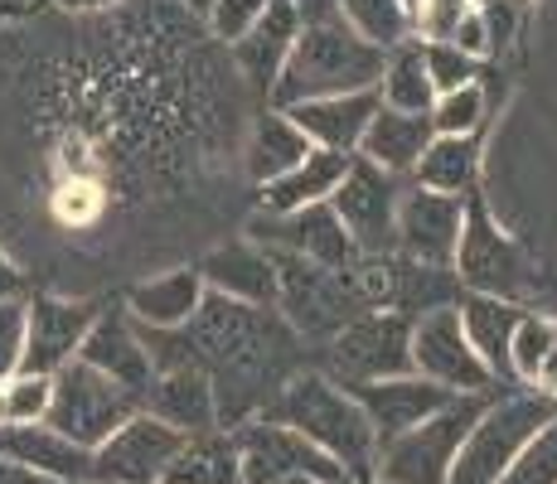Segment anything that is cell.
<instances>
[{"label": "cell", "instance_id": "33", "mask_svg": "<svg viewBox=\"0 0 557 484\" xmlns=\"http://www.w3.org/2000/svg\"><path fill=\"white\" fill-rule=\"evenodd\" d=\"M557 344V330L548 325V320L539 315H523L519 330H513L509 339V369H513V383H533L543 369V359H548V349Z\"/></svg>", "mask_w": 557, "mask_h": 484}, {"label": "cell", "instance_id": "29", "mask_svg": "<svg viewBox=\"0 0 557 484\" xmlns=\"http://www.w3.org/2000/svg\"><path fill=\"white\" fill-rule=\"evenodd\" d=\"M310 146L306 136H301V126L292 122L286 112H276V107H267V116L252 126V141H248V175H252V185L262 189V185H272V179H282V175H292L296 165L310 156Z\"/></svg>", "mask_w": 557, "mask_h": 484}, {"label": "cell", "instance_id": "21", "mask_svg": "<svg viewBox=\"0 0 557 484\" xmlns=\"http://www.w3.org/2000/svg\"><path fill=\"white\" fill-rule=\"evenodd\" d=\"M296 35H301L296 0H272V5H267V15L257 20L238 45H233L238 73L252 83V92L272 97L276 78H282V69H286V59H292V49H296Z\"/></svg>", "mask_w": 557, "mask_h": 484}, {"label": "cell", "instance_id": "18", "mask_svg": "<svg viewBox=\"0 0 557 484\" xmlns=\"http://www.w3.org/2000/svg\"><path fill=\"white\" fill-rule=\"evenodd\" d=\"M349 397L363 407V417L373 422V432H379V446L403 432H412V426H422L426 417H436L446 402H451V393L426 378H417V373H407V378H383V383H363V387H349Z\"/></svg>", "mask_w": 557, "mask_h": 484}, {"label": "cell", "instance_id": "3", "mask_svg": "<svg viewBox=\"0 0 557 484\" xmlns=\"http://www.w3.org/2000/svg\"><path fill=\"white\" fill-rule=\"evenodd\" d=\"M262 417L301 432L310 446H320L330 460H339V466L355 475V484L369 480L373 456H379V432H373V422L363 417V407L355 397L339 383H330L320 369L296 373V378L272 397V407H267Z\"/></svg>", "mask_w": 557, "mask_h": 484}, {"label": "cell", "instance_id": "42", "mask_svg": "<svg viewBox=\"0 0 557 484\" xmlns=\"http://www.w3.org/2000/svg\"><path fill=\"white\" fill-rule=\"evenodd\" d=\"M0 484H59V480L35 475V470H25V466H15V460L0 456Z\"/></svg>", "mask_w": 557, "mask_h": 484}, {"label": "cell", "instance_id": "15", "mask_svg": "<svg viewBox=\"0 0 557 484\" xmlns=\"http://www.w3.org/2000/svg\"><path fill=\"white\" fill-rule=\"evenodd\" d=\"M98 315L102 310L92 300H63V296L25 300V363H20V373L53 378L59 369H69Z\"/></svg>", "mask_w": 557, "mask_h": 484}, {"label": "cell", "instance_id": "5", "mask_svg": "<svg viewBox=\"0 0 557 484\" xmlns=\"http://www.w3.org/2000/svg\"><path fill=\"white\" fill-rule=\"evenodd\" d=\"M490 397L495 393L451 397V402H446L436 417H426L422 426L383 440L379 456H373L369 480H379V484H446L451 480V466H456L460 446H466L470 426L480 422V412L490 407Z\"/></svg>", "mask_w": 557, "mask_h": 484}, {"label": "cell", "instance_id": "22", "mask_svg": "<svg viewBox=\"0 0 557 484\" xmlns=\"http://www.w3.org/2000/svg\"><path fill=\"white\" fill-rule=\"evenodd\" d=\"M199 276H203V286H209L213 296L276 310V262H272V252L257 247V243L213 247V252L199 262Z\"/></svg>", "mask_w": 557, "mask_h": 484}, {"label": "cell", "instance_id": "1", "mask_svg": "<svg viewBox=\"0 0 557 484\" xmlns=\"http://www.w3.org/2000/svg\"><path fill=\"white\" fill-rule=\"evenodd\" d=\"M175 335L189 369L209 373L223 432H238L243 422L262 417L272 397L306 369V344L276 310L243 306L213 290L203 296L199 315Z\"/></svg>", "mask_w": 557, "mask_h": 484}, {"label": "cell", "instance_id": "11", "mask_svg": "<svg viewBox=\"0 0 557 484\" xmlns=\"http://www.w3.org/2000/svg\"><path fill=\"white\" fill-rule=\"evenodd\" d=\"M398 203H403V179L369 165L363 156L349 160V175L330 194V209L339 213L359 257H388L398 247Z\"/></svg>", "mask_w": 557, "mask_h": 484}, {"label": "cell", "instance_id": "44", "mask_svg": "<svg viewBox=\"0 0 557 484\" xmlns=\"http://www.w3.org/2000/svg\"><path fill=\"white\" fill-rule=\"evenodd\" d=\"M185 5H189V10H195V15H203V20H209V10H213V5H219V0H185Z\"/></svg>", "mask_w": 557, "mask_h": 484}, {"label": "cell", "instance_id": "27", "mask_svg": "<svg viewBox=\"0 0 557 484\" xmlns=\"http://www.w3.org/2000/svg\"><path fill=\"white\" fill-rule=\"evenodd\" d=\"M349 160L355 156L310 150L292 175H282V179L257 189V203H262V213H296V209H310V203H330V194H335L339 179L349 175Z\"/></svg>", "mask_w": 557, "mask_h": 484}, {"label": "cell", "instance_id": "17", "mask_svg": "<svg viewBox=\"0 0 557 484\" xmlns=\"http://www.w3.org/2000/svg\"><path fill=\"white\" fill-rule=\"evenodd\" d=\"M78 363H88L92 373H102V378H112L116 387H126L132 397H146V387L156 378L151 353H146V344L136 335L126 310H102V315L92 320L88 339H83V349H78Z\"/></svg>", "mask_w": 557, "mask_h": 484}, {"label": "cell", "instance_id": "38", "mask_svg": "<svg viewBox=\"0 0 557 484\" xmlns=\"http://www.w3.org/2000/svg\"><path fill=\"white\" fill-rule=\"evenodd\" d=\"M267 5L272 0H219V5L209 10V29H213V39H223V45H238L243 35L257 25V20L267 15Z\"/></svg>", "mask_w": 557, "mask_h": 484}, {"label": "cell", "instance_id": "37", "mask_svg": "<svg viewBox=\"0 0 557 484\" xmlns=\"http://www.w3.org/2000/svg\"><path fill=\"white\" fill-rule=\"evenodd\" d=\"M499 484H557V417L519 450V460L505 470Z\"/></svg>", "mask_w": 557, "mask_h": 484}, {"label": "cell", "instance_id": "35", "mask_svg": "<svg viewBox=\"0 0 557 484\" xmlns=\"http://www.w3.org/2000/svg\"><path fill=\"white\" fill-rule=\"evenodd\" d=\"M426 116H432L436 136H475L480 122H485V92H480V83H470L460 92L436 97Z\"/></svg>", "mask_w": 557, "mask_h": 484}, {"label": "cell", "instance_id": "30", "mask_svg": "<svg viewBox=\"0 0 557 484\" xmlns=\"http://www.w3.org/2000/svg\"><path fill=\"white\" fill-rule=\"evenodd\" d=\"M160 484H243L233 432L185 436V446L175 450V460L165 466Z\"/></svg>", "mask_w": 557, "mask_h": 484}, {"label": "cell", "instance_id": "24", "mask_svg": "<svg viewBox=\"0 0 557 484\" xmlns=\"http://www.w3.org/2000/svg\"><path fill=\"white\" fill-rule=\"evenodd\" d=\"M203 296H209V286H203L199 266H180V272L151 276V282H136L126 290V315L146 330H185L199 315Z\"/></svg>", "mask_w": 557, "mask_h": 484}, {"label": "cell", "instance_id": "43", "mask_svg": "<svg viewBox=\"0 0 557 484\" xmlns=\"http://www.w3.org/2000/svg\"><path fill=\"white\" fill-rule=\"evenodd\" d=\"M53 5H63V10H102V5H112V0H53Z\"/></svg>", "mask_w": 557, "mask_h": 484}, {"label": "cell", "instance_id": "26", "mask_svg": "<svg viewBox=\"0 0 557 484\" xmlns=\"http://www.w3.org/2000/svg\"><path fill=\"white\" fill-rule=\"evenodd\" d=\"M436 141V126L432 116H412V112H388V107H379V116L369 122V136H363L359 156L369 160V165L388 170V175L407 179L417 170V160L426 156V146Z\"/></svg>", "mask_w": 557, "mask_h": 484}, {"label": "cell", "instance_id": "41", "mask_svg": "<svg viewBox=\"0 0 557 484\" xmlns=\"http://www.w3.org/2000/svg\"><path fill=\"white\" fill-rule=\"evenodd\" d=\"M5 300H25V272L0 252V306H5Z\"/></svg>", "mask_w": 557, "mask_h": 484}, {"label": "cell", "instance_id": "28", "mask_svg": "<svg viewBox=\"0 0 557 484\" xmlns=\"http://www.w3.org/2000/svg\"><path fill=\"white\" fill-rule=\"evenodd\" d=\"M412 185L446 194V199H470L480 185V141L475 136H436L426 156L417 160Z\"/></svg>", "mask_w": 557, "mask_h": 484}, {"label": "cell", "instance_id": "25", "mask_svg": "<svg viewBox=\"0 0 557 484\" xmlns=\"http://www.w3.org/2000/svg\"><path fill=\"white\" fill-rule=\"evenodd\" d=\"M456 315H460V330H466L470 349L480 353V363L490 369L495 383H513V369H509V339L519 330L523 310L509 306V300H490V296H466L460 290L456 300Z\"/></svg>", "mask_w": 557, "mask_h": 484}, {"label": "cell", "instance_id": "23", "mask_svg": "<svg viewBox=\"0 0 557 484\" xmlns=\"http://www.w3.org/2000/svg\"><path fill=\"white\" fill-rule=\"evenodd\" d=\"M0 456L15 466L49 475L59 484H88L92 480V450L73 446L69 436H59L49 422H29V426H0Z\"/></svg>", "mask_w": 557, "mask_h": 484}, {"label": "cell", "instance_id": "16", "mask_svg": "<svg viewBox=\"0 0 557 484\" xmlns=\"http://www.w3.org/2000/svg\"><path fill=\"white\" fill-rule=\"evenodd\" d=\"M460 223H466V199H446L432 189H403L398 203V247L393 252L417 266H446L456 262Z\"/></svg>", "mask_w": 557, "mask_h": 484}, {"label": "cell", "instance_id": "4", "mask_svg": "<svg viewBox=\"0 0 557 484\" xmlns=\"http://www.w3.org/2000/svg\"><path fill=\"white\" fill-rule=\"evenodd\" d=\"M272 262H276V315L301 335V344H330L349 320L369 315L355 272H325V266L292 252H272Z\"/></svg>", "mask_w": 557, "mask_h": 484}, {"label": "cell", "instance_id": "32", "mask_svg": "<svg viewBox=\"0 0 557 484\" xmlns=\"http://www.w3.org/2000/svg\"><path fill=\"white\" fill-rule=\"evenodd\" d=\"M339 15L349 20L359 39H369L383 53L412 39V15H407L403 0H339Z\"/></svg>", "mask_w": 557, "mask_h": 484}, {"label": "cell", "instance_id": "7", "mask_svg": "<svg viewBox=\"0 0 557 484\" xmlns=\"http://www.w3.org/2000/svg\"><path fill=\"white\" fill-rule=\"evenodd\" d=\"M320 373L345 393L363 383L407 378L412 373V320L398 310H369L349 320L335 339L320 344Z\"/></svg>", "mask_w": 557, "mask_h": 484}, {"label": "cell", "instance_id": "12", "mask_svg": "<svg viewBox=\"0 0 557 484\" xmlns=\"http://www.w3.org/2000/svg\"><path fill=\"white\" fill-rule=\"evenodd\" d=\"M412 373L436 387H446L451 397H485L499 393L490 369L480 363V353L470 349L466 330H460L456 306L426 310L412 320Z\"/></svg>", "mask_w": 557, "mask_h": 484}, {"label": "cell", "instance_id": "10", "mask_svg": "<svg viewBox=\"0 0 557 484\" xmlns=\"http://www.w3.org/2000/svg\"><path fill=\"white\" fill-rule=\"evenodd\" d=\"M141 412V397H132L126 387H116L112 378L92 373L88 363L73 359L69 369L53 373V402L45 422L59 436H69L73 446L98 450L116 426H126L132 417Z\"/></svg>", "mask_w": 557, "mask_h": 484}, {"label": "cell", "instance_id": "8", "mask_svg": "<svg viewBox=\"0 0 557 484\" xmlns=\"http://www.w3.org/2000/svg\"><path fill=\"white\" fill-rule=\"evenodd\" d=\"M233 446H238L243 484H355L339 460H330L301 432L272 422V417L243 422L233 432Z\"/></svg>", "mask_w": 557, "mask_h": 484}, {"label": "cell", "instance_id": "9", "mask_svg": "<svg viewBox=\"0 0 557 484\" xmlns=\"http://www.w3.org/2000/svg\"><path fill=\"white\" fill-rule=\"evenodd\" d=\"M451 276L466 296L509 300V306H519V296L529 290V262H523V252L513 247L509 233H499V223L490 219L480 189L466 199V223H460Z\"/></svg>", "mask_w": 557, "mask_h": 484}, {"label": "cell", "instance_id": "39", "mask_svg": "<svg viewBox=\"0 0 557 484\" xmlns=\"http://www.w3.org/2000/svg\"><path fill=\"white\" fill-rule=\"evenodd\" d=\"M25 363V300H5L0 306V387L20 373Z\"/></svg>", "mask_w": 557, "mask_h": 484}, {"label": "cell", "instance_id": "20", "mask_svg": "<svg viewBox=\"0 0 557 484\" xmlns=\"http://www.w3.org/2000/svg\"><path fill=\"white\" fill-rule=\"evenodd\" d=\"M141 412H151L156 422H165L180 436H203L223 432L219 426V402H213V383L199 369H165L156 373L151 387L141 397Z\"/></svg>", "mask_w": 557, "mask_h": 484}, {"label": "cell", "instance_id": "34", "mask_svg": "<svg viewBox=\"0 0 557 484\" xmlns=\"http://www.w3.org/2000/svg\"><path fill=\"white\" fill-rule=\"evenodd\" d=\"M422 63H426V78H432L436 97L470 88V83H475V73H480V59L460 53L456 45H442V39H422Z\"/></svg>", "mask_w": 557, "mask_h": 484}, {"label": "cell", "instance_id": "45", "mask_svg": "<svg viewBox=\"0 0 557 484\" xmlns=\"http://www.w3.org/2000/svg\"><path fill=\"white\" fill-rule=\"evenodd\" d=\"M0 426H5V393H0Z\"/></svg>", "mask_w": 557, "mask_h": 484}, {"label": "cell", "instance_id": "36", "mask_svg": "<svg viewBox=\"0 0 557 484\" xmlns=\"http://www.w3.org/2000/svg\"><path fill=\"white\" fill-rule=\"evenodd\" d=\"M5 426H29L45 422L49 402H53V378H39V373H15L5 387Z\"/></svg>", "mask_w": 557, "mask_h": 484}, {"label": "cell", "instance_id": "46", "mask_svg": "<svg viewBox=\"0 0 557 484\" xmlns=\"http://www.w3.org/2000/svg\"><path fill=\"white\" fill-rule=\"evenodd\" d=\"M359 484H379V480H359Z\"/></svg>", "mask_w": 557, "mask_h": 484}, {"label": "cell", "instance_id": "13", "mask_svg": "<svg viewBox=\"0 0 557 484\" xmlns=\"http://www.w3.org/2000/svg\"><path fill=\"white\" fill-rule=\"evenodd\" d=\"M252 243L272 247V252L306 257V262L325 266V272H355L363 262L330 203H310V209L296 213H262V219H252Z\"/></svg>", "mask_w": 557, "mask_h": 484}, {"label": "cell", "instance_id": "40", "mask_svg": "<svg viewBox=\"0 0 557 484\" xmlns=\"http://www.w3.org/2000/svg\"><path fill=\"white\" fill-rule=\"evenodd\" d=\"M466 0H422V10H417V25L412 29H422L426 39H451L456 35V25L466 20Z\"/></svg>", "mask_w": 557, "mask_h": 484}, {"label": "cell", "instance_id": "31", "mask_svg": "<svg viewBox=\"0 0 557 484\" xmlns=\"http://www.w3.org/2000/svg\"><path fill=\"white\" fill-rule=\"evenodd\" d=\"M379 102L388 112H412V116L432 112L436 92L422 63V39H407V45L388 49V63H383V78H379Z\"/></svg>", "mask_w": 557, "mask_h": 484}, {"label": "cell", "instance_id": "2", "mask_svg": "<svg viewBox=\"0 0 557 484\" xmlns=\"http://www.w3.org/2000/svg\"><path fill=\"white\" fill-rule=\"evenodd\" d=\"M296 15H301V35H296L292 59L267 97L276 112L296 102H315V97L379 92L388 53L349 29V20L339 15V0H296Z\"/></svg>", "mask_w": 557, "mask_h": 484}, {"label": "cell", "instance_id": "6", "mask_svg": "<svg viewBox=\"0 0 557 484\" xmlns=\"http://www.w3.org/2000/svg\"><path fill=\"white\" fill-rule=\"evenodd\" d=\"M557 417V397L543 393H505L490 397V407L480 412V422L470 426L466 446H460L451 480L446 484H499L505 470L519 460V450L543 432Z\"/></svg>", "mask_w": 557, "mask_h": 484}, {"label": "cell", "instance_id": "19", "mask_svg": "<svg viewBox=\"0 0 557 484\" xmlns=\"http://www.w3.org/2000/svg\"><path fill=\"white\" fill-rule=\"evenodd\" d=\"M379 92H349V97H315V102L286 107L301 136L315 150H335V156H359L369 122L379 116Z\"/></svg>", "mask_w": 557, "mask_h": 484}, {"label": "cell", "instance_id": "14", "mask_svg": "<svg viewBox=\"0 0 557 484\" xmlns=\"http://www.w3.org/2000/svg\"><path fill=\"white\" fill-rule=\"evenodd\" d=\"M180 446H185L180 432H170L151 412H136L132 422L116 426V432L92 450L88 484H160V475H165V466L175 460Z\"/></svg>", "mask_w": 557, "mask_h": 484}]
</instances>
